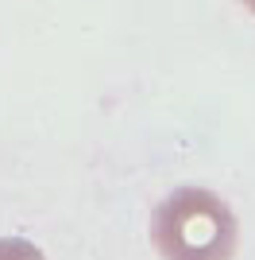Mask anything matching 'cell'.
<instances>
[{
  "instance_id": "obj_1",
  "label": "cell",
  "mask_w": 255,
  "mask_h": 260,
  "mask_svg": "<svg viewBox=\"0 0 255 260\" xmlns=\"http://www.w3.org/2000/svg\"><path fill=\"white\" fill-rule=\"evenodd\" d=\"M151 241L162 260H232L240 225L221 194L178 186L151 214Z\"/></svg>"
},
{
  "instance_id": "obj_2",
  "label": "cell",
  "mask_w": 255,
  "mask_h": 260,
  "mask_svg": "<svg viewBox=\"0 0 255 260\" xmlns=\"http://www.w3.org/2000/svg\"><path fill=\"white\" fill-rule=\"evenodd\" d=\"M0 260H47V252L27 237H0Z\"/></svg>"
},
{
  "instance_id": "obj_3",
  "label": "cell",
  "mask_w": 255,
  "mask_h": 260,
  "mask_svg": "<svg viewBox=\"0 0 255 260\" xmlns=\"http://www.w3.org/2000/svg\"><path fill=\"white\" fill-rule=\"evenodd\" d=\"M240 4H244V8H251V12H255V0H240Z\"/></svg>"
}]
</instances>
